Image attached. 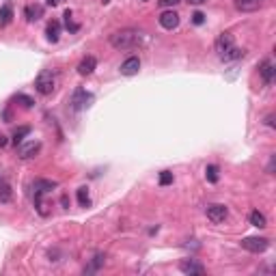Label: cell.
Returning a JSON list of instances; mask_svg holds the SVG:
<instances>
[{"label": "cell", "mask_w": 276, "mask_h": 276, "mask_svg": "<svg viewBox=\"0 0 276 276\" xmlns=\"http://www.w3.org/2000/svg\"><path fill=\"white\" fill-rule=\"evenodd\" d=\"M140 41H142V33L134 28H123L110 35V46L115 50H132L140 46Z\"/></svg>", "instance_id": "obj_1"}, {"label": "cell", "mask_w": 276, "mask_h": 276, "mask_svg": "<svg viewBox=\"0 0 276 276\" xmlns=\"http://www.w3.org/2000/svg\"><path fill=\"white\" fill-rule=\"evenodd\" d=\"M216 52L220 61H237V59H244V54H246L244 50L235 48V41L231 33H222L216 39Z\"/></svg>", "instance_id": "obj_2"}, {"label": "cell", "mask_w": 276, "mask_h": 276, "mask_svg": "<svg viewBox=\"0 0 276 276\" xmlns=\"http://www.w3.org/2000/svg\"><path fill=\"white\" fill-rule=\"evenodd\" d=\"M56 82H59V76H56L52 69H43L35 80V89L39 95H52L56 89Z\"/></svg>", "instance_id": "obj_3"}, {"label": "cell", "mask_w": 276, "mask_h": 276, "mask_svg": "<svg viewBox=\"0 0 276 276\" xmlns=\"http://www.w3.org/2000/svg\"><path fill=\"white\" fill-rule=\"evenodd\" d=\"M242 248H246L248 253H266V250L270 248V240L268 237H244L242 240Z\"/></svg>", "instance_id": "obj_4"}, {"label": "cell", "mask_w": 276, "mask_h": 276, "mask_svg": "<svg viewBox=\"0 0 276 276\" xmlns=\"http://www.w3.org/2000/svg\"><path fill=\"white\" fill-rule=\"evenodd\" d=\"M205 214L207 218H209L214 224H220L227 220V216H229V209L224 207L222 203H211V205H207V209H205Z\"/></svg>", "instance_id": "obj_5"}, {"label": "cell", "mask_w": 276, "mask_h": 276, "mask_svg": "<svg viewBox=\"0 0 276 276\" xmlns=\"http://www.w3.org/2000/svg\"><path fill=\"white\" fill-rule=\"evenodd\" d=\"M91 104H93V93H89L86 89H78V91L71 95V106H73V110H84V108H89Z\"/></svg>", "instance_id": "obj_6"}, {"label": "cell", "mask_w": 276, "mask_h": 276, "mask_svg": "<svg viewBox=\"0 0 276 276\" xmlns=\"http://www.w3.org/2000/svg\"><path fill=\"white\" fill-rule=\"evenodd\" d=\"M39 151H41V142L39 140H28V142H20V145H17V155H20L22 160L35 158Z\"/></svg>", "instance_id": "obj_7"}, {"label": "cell", "mask_w": 276, "mask_h": 276, "mask_svg": "<svg viewBox=\"0 0 276 276\" xmlns=\"http://www.w3.org/2000/svg\"><path fill=\"white\" fill-rule=\"evenodd\" d=\"M158 20H160V26L166 28V30H175L179 26V13H177V11H173V9L162 11Z\"/></svg>", "instance_id": "obj_8"}, {"label": "cell", "mask_w": 276, "mask_h": 276, "mask_svg": "<svg viewBox=\"0 0 276 276\" xmlns=\"http://www.w3.org/2000/svg\"><path fill=\"white\" fill-rule=\"evenodd\" d=\"M179 270L188 276H203L205 274V268L201 266L197 259H181L179 261Z\"/></svg>", "instance_id": "obj_9"}, {"label": "cell", "mask_w": 276, "mask_h": 276, "mask_svg": "<svg viewBox=\"0 0 276 276\" xmlns=\"http://www.w3.org/2000/svg\"><path fill=\"white\" fill-rule=\"evenodd\" d=\"M266 0H235V9L242 11V13H253V11H259Z\"/></svg>", "instance_id": "obj_10"}, {"label": "cell", "mask_w": 276, "mask_h": 276, "mask_svg": "<svg viewBox=\"0 0 276 276\" xmlns=\"http://www.w3.org/2000/svg\"><path fill=\"white\" fill-rule=\"evenodd\" d=\"M259 76L266 84H274V76H276V69L272 65V61H263L259 65Z\"/></svg>", "instance_id": "obj_11"}, {"label": "cell", "mask_w": 276, "mask_h": 276, "mask_svg": "<svg viewBox=\"0 0 276 276\" xmlns=\"http://www.w3.org/2000/svg\"><path fill=\"white\" fill-rule=\"evenodd\" d=\"M35 197H43V194H48L50 190H54V188H59L56 181H50V179H35Z\"/></svg>", "instance_id": "obj_12"}, {"label": "cell", "mask_w": 276, "mask_h": 276, "mask_svg": "<svg viewBox=\"0 0 276 276\" xmlns=\"http://www.w3.org/2000/svg\"><path fill=\"white\" fill-rule=\"evenodd\" d=\"M95 67H97L95 56H84V59L80 61V65H78V73H80V76H91V73L95 71Z\"/></svg>", "instance_id": "obj_13"}, {"label": "cell", "mask_w": 276, "mask_h": 276, "mask_svg": "<svg viewBox=\"0 0 276 276\" xmlns=\"http://www.w3.org/2000/svg\"><path fill=\"white\" fill-rule=\"evenodd\" d=\"M138 69H140V59L138 56H130L128 61H123L121 73L123 76H134V73H138Z\"/></svg>", "instance_id": "obj_14"}, {"label": "cell", "mask_w": 276, "mask_h": 276, "mask_svg": "<svg viewBox=\"0 0 276 276\" xmlns=\"http://www.w3.org/2000/svg\"><path fill=\"white\" fill-rule=\"evenodd\" d=\"M11 199H13L11 184L7 179H0V203H11Z\"/></svg>", "instance_id": "obj_15"}, {"label": "cell", "mask_w": 276, "mask_h": 276, "mask_svg": "<svg viewBox=\"0 0 276 276\" xmlns=\"http://www.w3.org/2000/svg\"><path fill=\"white\" fill-rule=\"evenodd\" d=\"M24 13H26L28 22H37L43 15V7H41V4H28V7L24 9Z\"/></svg>", "instance_id": "obj_16"}, {"label": "cell", "mask_w": 276, "mask_h": 276, "mask_svg": "<svg viewBox=\"0 0 276 276\" xmlns=\"http://www.w3.org/2000/svg\"><path fill=\"white\" fill-rule=\"evenodd\" d=\"M11 20H13V7H11V2H4L0 7V26H7Z\"/></svg>", "instance_id": "obj_17"}, {"label": "cell", "mask_w": 276, "mask_h": 276, "mask_svg": "<svg viewBox=\"0 0 276 276\" xmlns=\"http://www.w3.org/2000/svg\"><path fill=\"white\" fill-rule=\"evenodd\" d=\"M46 33H48V39L52 41V43H56V41H59V37H61V22L52 20V22L48 24V30H46Z\"/></svg>", "instance_id": "obj_18"}, {"label": "cell", "mask_w": 276, "mask_h": 276, "mask_svg": "<svg viewBox=\"0 0 276 276\" xmlns=\"http://www.w3.org/2000/svg\"><path fill=\"white\" fill-rule=\"evenodd\" d=\"M30 132H33V130H30V125H22V128H17V130L13 132V138H11V140H13V145L17 147L20 142H24V138H26Z\"/></svg>", "instance_id": "obj_19"}, {"label": "cell", "mask_w": 276, "mask_h": 276, "mask_svg": "<svg viewBox=\"0 0 276 276\" xmlns=\"http://www.w3.org/2000/svg\"><path fill=\"white\" fill-rule=\"evenodd\" d=\"M250 224L257 229H263V227H268V220L261 211H253V214H250Z\"/></svg>", "instance_id": "obj_20"}, {"label": "cell", "mask_w": 276, "mask_h": 276, "mask_svg": "<svg viewBox=\"0 0 276 276\" xmlns=\"http://www.w3.org/2000/svg\"><path fill=\"white\" fill-rule=\"evenodd\" d=\"M76 194H78V203L82 205V207H86V205L91 203V197H89V188H84V186H82V188H78V192H76Z\"/></svg>", "instance_id": "obj_21"}, {"label": "cell", "mask_w": 276, "mask_h": 276, "mask_svg": "<svg viewBox=\"0 0 276 276\" xmlns=\"http://www.w3.org/2000/svg\"><path fill=\"white\" fill-rule=\"evenodd\" d=\"M205 177H207V181H209V184H216L218 181V166L216 164H209L205 168Z\"/></svg>", "instance_id": "obj_22"}, {"label": "cell", "mask_w": 276, "mask_h": 276, "mask_svg": "<svg viewBox=\"0 0 276 276\" xmlns=\"http://www.w3.org/2000/svg\"><path fill=\"white\" fill-rule=\"evenodd\" d=\"M71 15H73V13H71V11L67 9V11H65V15H63V17H65V26H67L69 30H71V33H76V30H78L80 26H78V24L71 20Z\"/></svg>", "instance_id": "obj_23"}, {"label": "cell", "mask_w": 276, "mask_h": 276, "mask_svg": "<svg viewBox=\"0 0 276 276\" xmlns=\"http://www.w3.org/2000/svg\"><path fill=\"white\" fill-rule=\"evenodd\" d=\"M102 263H104V255H95V257H93V263H91V268H86L84 272H86V274L95 272V270H99V266H102Z\"/></svg>", "instance_id": "obj_24"}, {"label": "cell", "mask_w": 276, "mask_h": 276, "mask_svg": "<svg viewBox=\"0 0 276 276\" xmlns=\"http://www.w3.org/2000/svg\"><path fill=\"white\" fill-rule=\"evenodd\" d=\"M173 184V173L171 171H162L160 173V186H168Z\"/></svg>", "instance_id": "obj_25"}, {"label": "cell", "mask_w": 276, "mask_h": 276, "mask_svg": "<svg viewBox=\"0 0 276 276\" xmlns=\"http://www.w3.org/2000/svg\"><path fill=\"white\" fill-rule=\"evenodd\" d=\"M179 2H181V0H158V4L162 9H173L175 4H179Z\"/></svg>", "instance_id": "obj_26"}, {"label": "cell", "mask_w": 276, "mask_h": 276, "mask_svg": "<svg viewBox=\"0 0 276 276\" xmlns=\"http://www.w3.org/2000/svg\"><path fill=\"white\" fill-rule=\"evenodd\" d=\"M15 99H17V102H22V106H24V108H33V104H35L33 99H30V97H26V95H17Z\"/></svg>", "instance_id": "obj_27"}, {"label": "cell", "mask_w": 276, "mask_h": 276, "mask_svg": "<svg viewBox=\"0 0 276 276\" xmlns=\"http://www.w3.org/2000/svg\"><path fill=\"white\" fill-rule=\"evenodd\" d=\"M192 22H194V24H197V26H201V24H203V22H205V15H203V13H201V11H197V13H194V15H192Z\"/></svg>", "instance_id": "obj_28"}, {"label": "cell", "mask_w": 276, "mask_h": 276, "mask_svg": "<svg viewBox=\"0 0 276 276\" xmlns=\"http://www.w3.org/2000/svg\"><path fill=\"white\" fill-rule=\"evenodd\" d=\"M266 125H268V128H274V115H268L266 117Z\"/></svg>", "instance_id": "obj_29"}, {"label": "cell", "mask_w": 276, "mask_h": 276, "mask_svg": "<svg viewBox=\"0 0 276 276\" xmlns=\"http://www.w3.org/2000/svg\"><path fill=\"white\" fill-rule=\"evenodd\" d=\"M7 142H9V140H7V136H4L2 132H0V149H2V147H7Z\"/></svg>", "instance_id": "obj_30"}, {"label": "cell", "mask_w": 276, "mask_h": 276, "mask_svg": "<svg viewBox=\"0 0 276 276\" xmlns=\"http://www.w3.org/2000/svg\"><path fill=\"white\" fill-rule=\"evenodd\" d=\"M61 2H63V0H48V4H50V7H59Z\"/></svg>", "instance_id": "obj_31"}, {"label": "cell", "mask_w": 276, "mask_h": 276, "mask_svg": "<svg viewBox=\"0 0 276 276\" xmlns=\"http://www.w3.org/2000/svg\"><path fill=\"white\" fill-rule=\"evenodd\" d=\"M274 171V155H272V160H270V164H268V173H272Z\"/></svg>", "instance_id": "obj_32"}, {"label": "cell", "mask_w": 276, "mask_h": 276, "mask_svg": "<svg viewBox=\"0 0 276 276\" xmlns=\"http://www.w3.org/2000/svg\"><path fill=\"white\" fill-rule=\"evenodd\" d=\"M190 4H203V2H207V0H188Z\"/></svg>", "instance_id": "obj_33"}, {"label": "cell", "mask_w": 276, "mask_h": 276, "mask_svg": "<svg viewBox=\"0 0 276 276\" xmlns=\"http://www.w3.org/2000/svg\"><path fill=\"white\" fill-rule=\"evenodd\" d=\"M142 2H147V0H142Z\"/></svg>", "instance_id": "obj_34"}]
</instances>
